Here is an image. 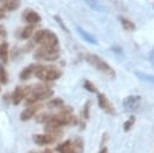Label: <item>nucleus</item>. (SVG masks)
Returning <instances> with one entry per match:
<instances>
[{"label":"nucleus","mask_w":154,"mask_h":153,"mask_svg":"<svg viewBox=\"0 0 154 153\" xmlns=\"http://www.w3.org/2000/svg\"><path fill=\"white\" fill-rule=\"evenodd\" d=\"M34 75H35V77H37L41 81L52 82V81H55V80L60 78L63 72H61V70H59L55 66H47V65L35 64Z\"/></svg>","instance_id":"nucleus-1"},{"label":"nucleus","mask_w":154,"mask_h":153,"mask_svg":"<svg viewBox=\"0 0 154 153\" xmlns=\"http://www.w3.org/2000/svg\"><path fill=\"white\" fill-rule=\"evenodd\" d=\"M85 60H87L94 69H96L97 71L102 72V73L106 75L107 77H109V78H114V77H116V71L112 69V66H111L108 63H106L103 59H101L99 55L88 53V54H85Z\"/></svg>","instance_id":"nucleus-2"},{"label":"nucleus","mask_w":154,"mask_h":153,"mask_svg":"<svg viewBox=\"0 0 154 153\" xmlns=\"http://www.w3.org/2000/svg\"><path fill=\"white\" fill-rule=\"evenodd\" d=\"M34 42L38 43L41 47H59L58 36L51 30H38L34 35Z\"/></svg>","instance_id":"nucleus-3"},{"label":"nucleus","mask_w":154,"mask_h":153,"mask_svg":"<svg viewBox=\"0 0 154 153\" xmlns=\"http://www.w3.org/2000/svg\"><path fill=\"white\" fill-rule=\"evenodd\" d=\"M59 47H40L34 52V58L43 61H54L59 58Z\"/></svg>","instance_id":"nucleus-4"},{"label":"nucleus","mask_w":154,"mask_h":153,"mask_svg":"<svg viewBox=\"0 0 154 153\" xmlns=\"http://www.w3.org/2000/svg\"><path fill=\"white\" fill-rule=\"evenodd\" d=\"M31 93V87L25 86V87H16L14 90L11 94V101L13 105H19L29 94Z\"/></svg>","instance_id":"nucleus-5"},{"label":"nucleus","mask_w":154,"mask_h":153,"mask_svg":"<svg viewBox=\"0 0 154 153\" xmlns=\"http://www.w3.org/2000/svg\"><path fill=\"white\" fill-rule=\"evenodd\" d=\"M97 104L100 106L101 110H103L107 114H111V116H114L116 114V108L114 106L112 105V102L107 99V96L102 93H97Z\"/></svg>","instance_id":"nucleus-6"},{"label":"nucleus","mask_w":154,"mask_h":153,"mask_svg":"<svg viewBox=\"0 0 154 153\" xmlns=\"http://www.w3.org/2000/svg\"><path fill=\"white\" fill-rule=\"evenodd\" d=\"M41 107H42V106L38 105L37 102H36V104H32V105H30V106H26V108L20 113V120H23V122L29 120L30 118H32V117L36 114L37 111L41 110Z\"/></svg>","instance_id":"nucleus-7"},{"label":"nucleus","mask_w":154,"mask_h":153,"mask_svg":"<svg viewBox=\"0 0 154 153\" xmlns=\"http://www.w3.org/2000/svg\"><path fill=\"white\" fill-rule=\"evenodd\" d=\"M140 100H141V96L138 95H129L123 100V106L128 111H134L138 107Z\"/></svg>","instance_id":"nucleus-8"},{"label":"nucleus","mask_w":154,"mask_h":153,"mask_svg":"<svg viewBox=\"0 0 154 153\" xmlns=\"http://www.w3.org/2000/svg\"><path fill=\"white\" fill-rule=\"evenodd\" d=\"M32 140L36 145L38 146H46V145H51L55 141V139L51 135V134H36L32 136Z\"/></svg>","instance_id":"nucleus-9"},{"label":"nucleus","mask_w":154,"mask_h":153,"mask_svg":"<svg viewBox=\"0 0 154 153\" xmlns=\"http://www.w3.org/2000/svg\"><path fill=\"white\" fill-rule=\"evenodd\" d=\"M23 18L26 23H29L30 25H34V24H37L41 22V17L37 12L32 11V10H26L23 14Z\"/></svg>","instance_id":"nucleus-10"},{"label":"nucleus","mask_w":154,"mask_h":153,"mask_svg":"<svg viewBox=\"0 0 154 153\" xmlns=\"http://www.w3.org/2000/svg\"><path fill=\"white\" fill-rule=\"evenodd\" d=\"M0 5L5 11H16L20 6V0H0Z\"/></svg>","instance_id":"nucleus-11"},{"label":"nucleus","mask_w":154,"mask_h":153,"mask_svg":"<svg viewBox=\"0 0 154 153\" xmlns=\"http://www.w3.org/2000/svg\"><path fill=\"white\" fill-rule=\"evenodd\" d=\"M34 69H35V64H31V65H28L26 67H24L22 70V72L19 73V80L20 81H26L30 78L31 75H34Z\"/></svg>","instance_id":"nucleus-12"},{"label":"nucleus","mask_w":154,"mask_h":153,"mask_svg":"<svg viewBox=\"0 0 154 153\" xmlns=\"http://www.w3.org/2000/svg\"><path fill=\"white\" fill-rule=\"evenodd\" d=\"M77 31L79 33V35H81V37L84 40V41H87L88 43H91V45H96L97 43V41H96V39L93 36V35H90L89 33H87L85 30H83L81 27H77Z\"/></svg>","instance_id":"nucleus-13"},{"label":"nucleus","mask_w":154,"mask_h":153,"mask_svg":"<svg viewBox=\"0 0 154 153\" xmlns=\"http://www.w3.org/2000/svg\"><path fill=\"white\" fill-rule=\"evenodd\" d=\"M118 19H119L122 27H123L125 30L134 31V30L136 29V25H135V23H134L132 20H130V19H128V18H125V17H123V16H119Z\"/></svg>","instance_id":"nucleus-14"},{"label":"nucleus","mask_w":154,"mask_h":153,"mask_svg":"<svg viewBox=\"0 0 154 153\" xmlns=\"http://www.w3.org/2000/svg\"><path fill=\"white\" fill-rule=\"evenodd\" d=\"M0 60L4 64L8 61V43L7 42H2L0 45Z\"/></svg>","instance_id":"nucleus-15"},{"label":"nucleus","mask_w":154,"mask_h":153,"mask_svg":"<svg viewBox=\"0 0 154 153\" xmlns=\"http://www.w3.org/2000/svg\"><path fill=\"white\" fill-rule=\"evenodd\" d=\"M32 33H34V27L29 24V25H26V27H24V28L22 29L20 35H19V39H22V40H28V39L31 37Z\"/></svg>","instance_id":"nucleus-16"},{"label":"nucleus","mask_w":154,"mask_h":153,"mask_svg":"<svg viewBox=\"0 0 154 153\" xmlns=\"http://www.w3.org/2000/svg\"><path fill=\"white\" fill-rule=\"evenodd\" d=\"M70 147H72V142L67 140V141H64V142L59 143V145L55 147V151H57L58 153H64V152H66Z\"/></svg>","instance_id":"nucleus-17"},{"label":"nucleus","mask_w":154,"mask_h":153,"mask_svg":"<svg viewBox=\"0 0 154 153\" xmlns=\"http://www.w3.org/2000/svg\"><path fill=\"white\" fill-rule=\"evenodd\" d=\"M47 106L51 107V108H53V107H63L64 106V100L60 99V98H54V99L49 100Z\"/></svg>","instance_id":"nucleus-18"},{"label":"nucleus","mask_w":154,"mask_h":153,"mask_svg":"<svg viewBox=\"0 0 154 153\" xmlns=\"http://www.w3.org/2000/svg\"><path fill=\"white\" fill-rule=\"evenodd\" d=\"M7 82H8V76H7V71H6L5 66L0 64V84H6Z\"/></svg>","instance_id":"nucleus-19"},{"label":"nucleus","mask_w":154,"mask_h":153,"mask_svg":"<svg viewBox=\"0 0 154 153\" xmlns=\"http://www.w3.org/2000/svg\"><path fill=\"white\" fill-rule=\"evenodd\" d=\"M135 120H136L135 116H130V117H129V119L124 122V125H123V130H124V131H129V130H130V129L134 126V124H135Z\"/></svg>","instance_id":"nucleus-20"},{"label":"nucleus","mask_w":154,"mask_h":153,"mask_svg":"<svg viewBox=\"0 0 154 153\" xmlns=\"http://www.w3.org/2000/svg\"><path fill=\"white\" fill-rule=\"evenodd\" d=\"M72 146H73V148L76 149L77 153H82V152H83L84 145H83V140H82L81 137H77V139L75 140V143H72Z\"/></svg>","instance_id":"nucleus-21"},{"label":"nucleus","mask_w":154,"mask_h":153,"mask_svg":"<svg viewBox=\"0 0 154 153\" xmlns=\"http://www.w3.org/2000/svg\"><path fill=\"white\" fill-rule=\"evenodd\" d=\"M137 77L147 81V82H150V83H154V76L153 75H148V73H143V72H140V71H136L135 72Z\"/></svg>","instance_id":"nucleus-22"},{"label":"nucleus","mask_w":154,"mask_h":153,"mask_svg":"<svg viewBox=\"0 0 154 153\" xmlns=\"http://www.w3.org/2000/svg\"><path fill=\"white\" fill-rule=\"evenodd\" d=\"M83 87H84V89H87V90L90 92V93H97V89H96V87L94 86V83L90 82V81H88V80L84 81Z\"/></svg>","instance_id":"nucleus-23"},{"label":"nucleus","mask_w":154,"mask_h":153,"mask_svg":"<svg viewBox=\"0 0 154 153\" xmlns=\"http://www.w3.org/2000/svg\"><path fill=\"white\" fill-rule=\"evenodd\" d=\"M49 116H51V114H48V113H40V114L36 117V122H40V123H46V122L48 120Z\"/></svg>","instance_id":"nucleus-24"},{"label":"nucleus","mask_w":154,"mask_h":153,"mask_svg":"<svg viewBox=\"0 0 154 153\" xmlns=\"http://www.w3.org/2000/svg\"><path fill=\"white\" fill-rule=\"evenodd\" d=\"M91 8H94V10H96V11H101V6L95 1V0H84Z\"/></svg>","instance_id":"nucleus-25"},{"label":"nucleus","mask_w":154,"mask_h":153,"mask_svg":"<svg viewBox=\"0 0 154 153\" xmlns=\"http://www.w3.org/2000/svg\"><path fill=\"white\" fill-rule=\"evenodd\" d=\"M89 111H90V101L88 100V101L85 102L84 107H83V117H84L85 119L89 118Z\"/></svg>","instance_id":"nucleus-26"},{"label":"nucleus","mask_w":154,"mask_h":153,"mask_svg":"<svg viewBox=\"0 0 154 153\" xmlns=\"http://www.w3.org/2000/svg\"><path fill=\"white\" fill-rule=\"evenodd\" d=\"M54 19H55V22H57V23H58V24L61 27V29H63L64 31H66V33L69 31V30H67V28H66V25H65V23L63 22V19H61L59 16H54Z\"/></svg>","instance_id":"nucleus-27"},{"label":"nucleus","mask_w":154,"mask_h":153,"mask_svg":"<svg viewBox=\"0 0 154 153\" xmlns=\"http://www.w3.org/2000/svg\"><path fill=\"white\" fill-rule=\"evenodd\" d=\"M149 61H150V63L154 65V49H153V51L149 53Z\"/></svg>","instance_id":"nucleus-28"},{"label":"nucleus","mask_w":154,"mask_h":153,"mask_svg":"<svg viewBox=\"0 0 154 153\" xmlns=\"http://www.w3.org/2000/svg\"><path fill=\"white\" fill-rule=\"evenodd\" d=\"M5 14H6V11L0 6V19H2V18L5 17Z\"/></svg>","instance_id":"nucleus-29"},{"label":"nucleus","mask_w":154,"mask_h":153,"mask_svg":"<svg viewBox=\"0 0 154 153\" xmlns=\"http://www.w3.org/2000/svg\"><path fill=\"white\" fill-rule=\"evenodd\" d=\"M64 153H77V152H76V149H75L73 146H72V147H70V148H69L66 152H64Z\"/></svg>","instance_id":"nucleus-30"},{"label":"nucleus","mask_w":154,"mask_h":153,"mask_svg":"<svg viewBox=\"0 0 154 153\" xmlns=\"http://www.w3.org/2000/svg\"><path fill=\"white\" fill-rule=\"evenodd\" d=\"M99 153H108V149H107V147H101V149L99 151Z\"/></svg>","instance_id":"nucleus-31"},{"label":"nucleus","mask_w":154,"mask_h":153,"mask_svg":"<svg viewBox=\"0 0 154 153\" xmlns=\"http://www.w3.org/2000/svg\"><path fill=\"white\" fill-rule=\"evenodd\" d=\"M42 153H53V152H51V151H45V152H42Z\"/></svg>","instance_id":"nucleus-32"},{"label":"nucleus","mask_w":154,"mask_h":153,"mask_svg":"<svg viewBox=\"0 0 154 153\" xmlns=\"http://www.w3.org/2000/svg\"><path fill=\"white\" fill-rule=\"evenodd\" d=\"M0 90H1V88H0Z\"/></svg>","instance_id":"nucleus-33"}]
</instances>
